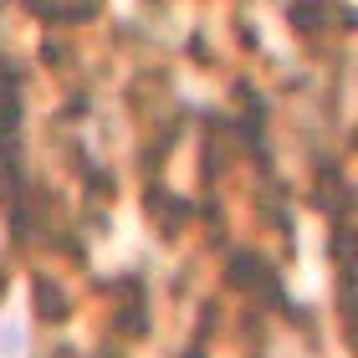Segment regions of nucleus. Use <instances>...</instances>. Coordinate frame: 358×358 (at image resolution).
I'll return each mask as SVG.
<instances>
[{"instance_id":"f257e3e1","label":"nucleus","mask_w":358,"mask_h":358,"mask_svg":"<svg viewBox=\"0 0 358 358\" xmlns=\"http://www.w3.org/2000/svg\"><path fill=\"white\" fill-rule=\"evenodd\" d=\"M36 297H41V317H46V322L67 317V302H62V292H57L52 282H36Z\"/></svg>"},{"instance_id":"f03ea898","label":"nucleus","mask_w":358,"mask_h":358,"mask_svg":"<svg viewBox=\"0 0 358 358\" xmlns=\"http://www.w3.org/2000/svg\"><path fill=\"white\" fill-rule=\"evenodd\" d=\"M26 333H21V322H0V358H26Z\"/></svg>"},{"instance_id":"7ed1b4c3","label":"nucleus","mask_w":358,"mask_h":358,"mask_svg":"<svg viewBox=\"0 0 358 358\" xmlns=\"http://www.w3.org/2000/svg\"><path fill=\"white\" fill-rule=\"evenodd\" d=\"M15 123H21V108H15L10 92H0V134H10Z\"/></svg>"}]
</instances>
